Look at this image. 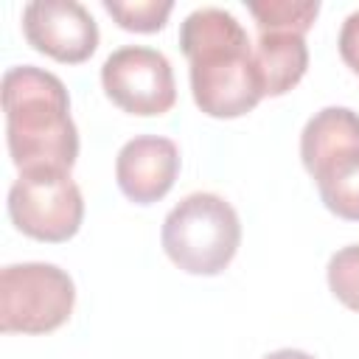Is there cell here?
<instances>
[{
	"label": "cell",
	"instance_id": "7c38bea8",
	"mask_svg": "<svg viewBox=\"0 0 359 359\" xmlns=\"http://www.w3.org/2000/svg\"><path fill=\"white\" fill-rule=\"evenodd\" d=\"M247 11L252 14L258 31L306 34L320 14V3L317 0H250Z\"/></svg>",
	"mask_w": 359,
	"mask_h": 359
},
{
	"label": "cell",
	"instance_id": "3957f363",
	"mask_svg": "<svg viewBox=\"0 0 359 359\" xmlns=\"http://www.w3.org/2000/svg\"><path fill=\"white\" fill-rule=\"evenodd\" d=\"M160 241L182 272L219 275L241 244V222L224 196L196 191L168 210Z\"/></svg>",
	"mask_w": 359,
	"mask_h": 359
},
{
	"label": "cell",
	"instance_id": "9a60e30c",
	"mask_svg": "<svg viewBox=\"0 0 359 359\" xmlns=\"http://www.w3.org/2000/svg\"><path fill=\"white\" fill-rule=\"evenodd\" d=\"M337 45H339L342 62L359 76V8L345 17V22H342V28H339Z\"/></svg>",
	"mask_w": 359,
	"mask_h": 359
},
{
	"label": "cell",
	"instance_id": "4fadbf2b",
	"mask_svg": "<svg viewBox=\"0 0 359 359\" xmlns=\"http://www.w3.org/2000/svg\"><path fill=\"white\" fill-rule=\"evenodd\" d=\"M109 17L118 20L126 31H160L174 8L171 0H104L101 3Z\"/></svg>",
	"mask_w": 359,
	"mask_h": 359
},
{
	"label": "cell",
	"instance_id": "7a4b0ae2",
	"mask_svg": "<svg viewBox=\"0 0 359 359\" xmlns=\"http://www.w3.org/2000/svg\"><path fill=\"white\" fill-rule=\"evenodd\" d=\"M0 90L11 163L20 171H70L79 157V129L62 79L36 65H14L3 73Z\"/></svg>",
	"mask_w": 359,
	"mask_h": 359
},
{
	"label": "cell",
	"instance_id": "9c48e42d",
	"mask_svg": "<svg viewBox=\"0 0 359 359\" xmlns=\"http://www.w3.org/2000/svg\"><path fill=\"white\" fill-rule=\"evenodd\" d=\"M252 62L264 95L289 93L309 67V48L303 34L292 31H258L252 45Z\"/></svg>",
	"mask_w": 359,
	"mask_h": 359
},
{
	"label": "cell",
	"instance_id": "8992f818",
	"mask_svg": "<svg viewBox=\"0 0 359 359\" xmlns=\"http://www.w3.org/2000/svg\"><path fill=\"white\" fill-rule=\"evenodd\" d=\"M101 84L109 101L132 115H163L177 101L171 62L149 45L112 50L101 65Z\"/></svg>",
	"mask_w": 359,
	"mask_h": 359
},
{
	"label": "cell",
	"instance_id": "6da1fadb",
	"mask_svg": "<svg viewBox=\"0 0 359 359\" xmlns=\"http://www.w3.org/2000/svg\"><path fill=\"white\" fill-rule=\"evenodd\" d=\"M180 48L191 62V93L205 115L238 118L264 98L250 36L230 11L194 8L180 25Z\"/></svg>",
	"mask_w": 359,
	"mask_h": 359
},
{
	"label": "cell",
	"instance_id": "5b68a950",
	"mask_svg": "<svg viewBox=\"0 0 359 359\" xmlns=\"http://www.w3.org/2000/svg\"><path fill=\"white\" fill-rule=\"evenodd\" d=\"M8 216L36 241H67L81 227L84 199L70 171H20L8 188Z\"/></svg>",
	"mask_w": 359,
	"mask_h": 359
},
{
	"label": "cell",
	"instance_id": "5bb4252c",
	"mask_svg": "<svg viewBox=\"0 0 359 359\" xmlns=\"http://www.w3.org/2000/svg\"><path fill=\"white\" fill-rule=\"evenodd\" d=\"M328 289L339 303L359 311V244H348L328 258Z\"/></svg>",
	"mask_w": 359,
	"mask_h": 359
},
{
	"label": "cell",
	"instance_id": "2e32d148",
	"mask_svg": "<svg viewBox=\"0 0 359 359\" xmlns=\"http://www.w3.org/2000/svg\"><path fill=\"white\" fill-rule=\"evenodd\" d=\"M264 359H314V356L306 353V351H297V348H280V351L266 353Z\"/></svg>",
	"mask_w": 359,
	"mask_h": 359
},
{
	"label": "cell",
	"instance_id": "30bf717a",
	"mask_svg": "<svg viewBox=\"0 0 359 359\" xmlns=\"http://www.w3.org/2000/svg\"><path fill=\"white\" fill-rule=\"evenodd\" d=\"M353 149H359V112L348 107H323L300 132V157L309 174Z\"/></svg>",
	"mask_w": 359,
	"mask_h": 359
},
{
	"label": "cell",
	"instance_id": "ba28073f",
	"mask_svg": "<svg viewBox=\"0 0 359 359\" xmlns=\"http://www.w3.org/2000/svg\"><path fill=\"white\" fill-rule=\"evenodd\" d=\"M180 174V149L160 135H137L126 140L115 157V180L126 199L151 205L163 199Z\"/></svg>",
	"mask_w": 359,
	"mask_h": 359
},
{
	"label": "cell",
	"instance_id": "8fae6325",
	"mask_svg": "<svg viewBox=\"0 0 359 359\" xmlns=\"http://www.w3.org/2000/svg\"><path fill=\"white\" fill-rule=\"evenodd\" d=\"M311 177L317 182L323 205L334 216L359 222V149L328 160Z\"/></svg>",
	"mask_w": 359,
	"mask_h": 359
},
{
	"label": "cell",
	"instance_id": "277c9868",
	"mask_svg": "<svg viewBox=\"0 0 359 359\" xmlns=\"http://www.w3.org/2000/svg\"><path fill=\"white\" fill-rule=\"evenodd\" d=\"M73 303V278L56 264L25 261L0 272V328L6 334H48L67 323Z\"/></svg>",
	"mask_w": 359,
	"mask_h": 359
},
{
	"label": "cell",
	"instance_id": "52a82bcc",
	"mask_svg": "<svg viewBox=\"0 0 359 359\" xmlns=\"http://www.w3.org/2000/svg\"><path fill=\"white\" fill-rule=\"evenodd\" d=\"M28 45L56 62L79 65L98 48V25L79 0H34L22 8Z\"/></svg>",
	"mask_w": 359,
	"mask_h": 359
}]
</instances>
